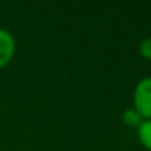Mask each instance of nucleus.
Instances as JSON below:
<instances>
[{"mask_svg":"<svg viewBox=\"0 0 151 151\" xmlns=\"http://www.w3.org/2000/svg\"><path fill=\"white\" fill-rule=\"evenodd\" d=\"M123 122L127 126H139L144 122V119L141 117V114L135 108H129L123 113Z\"/></svg>","mask_w":151,"mask_h":151,"instance_id":"20e7f679","label":"nucleus"},{"mask_svg":"<svg viewBox=\"0 0 151 151\" xmlns=\"http://www.w3.org/2000/svg\"><path fill=\"white\" fill-rule=\"evenodd\" d=\"M138 138L141 141V144L151 151V119L150 120H144L139 126H138Z\"/></svg>","mask_w":151,"mask_h":151,"instance_id":"7ed1b4c3","label":"nucleus"},{"mask_svg":"<svg viewBox=\"0 0 151 151\" xmlns=\"http://www.w3.org/2000/svg\"><path fill=\"white\" fill-rule=\"evenodd\" d=\"M133 108L144 120L151 119V77L138 82L133 92Z\"/></svg>","mask_w":151,"mask_h":151,"instance_id":"f257e3e1","label":"nucleus"},{"mask_svg":"<svg viewBox=\"0 0 151 151\" xmlns=\"http://www.w3.org/2000/svg\"><path fill=\"white\" fill-rule=\"evenodd\" d=\"M138 50H139V55L145 59H151V37L142 40L138 46Z\"/></svg>","mask_w":151,"mask_h":151,"instance_id":"39448f33","label":"nucleus"},{"mask_svg":"<svg viewBox=\"0 0 151 151\" xmlns=\"http://www.w3.org/2000/svg\"><path fill=\"white\" fill-rule=\"evenodd\" d=\"M15 53V40L12 34L0 28V67H5L11 62Z\"/></svg>","mask_w":151,"mask_h":151,"instance_id":"f03ea898","label":"nucleus"}]
</instances>
